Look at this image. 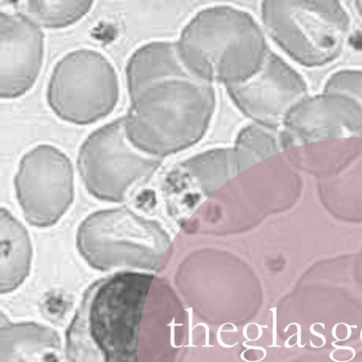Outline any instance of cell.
Wrapping results in <instances>:
<instances>
[{
  "label": "cell",
  "mask_w": 362,
  "mask_h": 362,
  "mask_svg": "<svg viewBox=\"0 0 362 362\" xmlns=\"http://www.w3.org/2000/svg\"><path fill=\"white\" fill-rule=\"evenodd\" d=\"M152 278L123 271L88 286L66 332L69 362H136L139 325Z\"/></svg>",
  "instance_id": "1"
},
{
  "label": "cell",
  "mask_w": 362,
  "mask_h": 362,
  "mask_svg": "<svg viewBox=\"0 0 362 362\" xmlns=\"http://www.w3.org/2000/svg\"><path fill=\"white\" fill-rule=\"evenodd\" d=\"M213 84L192 74L157 83L132 100L123 116L126 136L139 151L161 156L199 141L216 106Z\"/></svg>",
  "instance_id": "2"
},
{
  "label": "cell",
  "mask_w": 362,
  "mask_h": 362,
  "mask_svg": "<svg viewBox=\"0 0 362 362\" xmlns=\"http://www.w3.org/2000/svg\"><path fill=\"white\" fill-rule=\"evenodd\" d=\"M175 42L182 61L192 74L225 87L249 78L269 51L264 31L253 16L225 4L198 11Z\"/></svg>",
  "instance_id": "3"
},
{
  "label": "cell",
  "mask_w": 362,
  "mask_h": 362,
  "mask_svg": "<svg viewBox=\"0 0 362 362\" xmlns=\"http://www.w3.org/2000/svg\"><path fill=\"white\" fill-rule=\"evenodd\" d=\"M264 30L289 57L319 67L341 54L351 28L349 13L337 1H264Z\"/></svg>",
  "instance_id": "4"
},
{
  "label": "cell",
  "mask_w": 362,
  "mask_h": 362,
  "mask_svg": "<svg viewBox=\"0 0 362 362\" xmlns=\"http://www.w3.org/2000/svg\"><path fill=\"white\" fill-rule=\"evenodd\" d=\"M47 104L63 122L78 126L108 116L119 99V82L112 62L103 53L82 47L54 64L46 87Z\"/></svg>",
  "instance_id": "5"
},
{
  "label": "cell",
  "mask_w": 362,
  "mask_h": 362,
  "mask_svg": "<svg viewBox=\"0 0 362 362\" xmlns=\"http://www.w3.org/2000/svg\"><path fill=\"white\" fill-rule=\"evenodd\" d=\"M77 250L92 268L151 269L162 251L158 226L127 206L103 209L89 214L79 225Z\"/></svg>",
  "instance_id": "6"
},
{
  "label": "cell",
  "mask_w": 362,
  "mask_h": 362,
  "mask_svg": "<svg viewBox=\"0 0 362 362\" xmlns=\"http://www.w3.org/2000/svg\"><path fill=\"white\" fill-rule=\"evenodd\" d=\"M76 164L90 194L118 203L131 185L151 172L156 160L131 144L120 117L88 135L78 149Z\"/></svg>",
  "instance_id": "7"
},
{
  "label": "cell",
  "mask_w": 362,
  "mask_h": 362,
  "mask_svg": "<svg viewBox=\"0 0 362 362\" xmlns=\"http://www.w3.org/2000/svg\"><path fill=\"white\" fill-rule=\"evenodd\" d=\"M13 184L23 216L33 226L54 225L74 200L72 163L51 144H38L23 156Z\"/></svg>",
  "instance_id": "8"
},
{
  "label": "cell",
  "mask_w": 362,
  "mask_h": 362,
  "mask_svg": "<svg viewBox=\"0 0 362 362\" xmlns=\"http://www.w3.org/2000/svg\"><path fill=\"white\" fill-rule=\"evenodd\" d=\"M235 107L252 122L279 128L308 96L303 77L270 50L258 70L243 82L225 87Z\"/></svg>",
  "instance_id": "9"
},
{
  "label": "cell",
  "mask_w": 362,
  "mask_h": 362,
  "mask_svg": "<svg viewBox=\"0 0 362 362\" xmlns=\"http://www.w3.org/2000/svg\"><path fill=\"white\" fill-rule=\"evenodd\" d=\"M45 59L42 30L16 12H0V95L14 100L29 92Z\"/></svg>",
  "instance_id": "10"
},
{
  "label": "cell",
  "mask_w": 362,
  "mask_h": 362,
  "mask_svg": "<svg viewBox=\"0 0 362 362\" xmlns=\"http://www.w3.org/2000/svg\"><path fill=\"white\" fill-rule=\"evenodd\" d=\"M282 126L284 142L362 136V108L346 95L322 91L298 104Z\"/></svg>",
  "instance_id": "11"
},
{
  "label": "cell",
  "mask_w": 362,
  "mask_h": 362,
  "mask_svg": "<svg viewBox=\"0 0 362 362\" xmlns=\"http://www.w3.org/2000/svg\"><path fill=\"white\" fill-rule=\"evenodd\" d=\"M186 74H192L182 62L175 41L158 40L146 42L131 54L125 65L129 100L157 83Z\"/></svg>",
  "instance_id": "12"
},
{
  "label": "cell",
  "mask_w": 362,
  "mask_h": 362,
  "mask_svg": "<svg viewBox=\"0 0 362 362\" xmlns=\"http://www.w3.org/2000/svg\"><path fill=\"white\" fill-rule=\"evenodd\" d=\"M1 294H7L20 286L29 274L33 248L25 227L6 209L1 207Z\"/></svg>",
  "instance_id": "13"
},
{
  "label": "cell",
  "mask_w": 362,
  "mask_h": 362,
  "mask_svg": "<svg viewBox=\"0 0 362 362\" xmlns=\"http://www.w3.org/2000/svg\"><path fill=\"white\" fill-rule=\"evenodd\" d=\"M1 362H32L61 351L57 332L37 322L12 323L6 320L0 329Z\"/></svg>",
  "instance_id": "14"
},
{
  "label": "cell",
  "mask_w": 362,
  "mask_h": 362,
  "mask_svg": "<svg viewBox=\"0 0 362 362\" xmlns=\"http://www.w3.org/2000/svg\"><path fill=\"white\" fill-rule=\"evenodd\" d=\"M91 1H14V12L40 29H63L80 21L92 9Z\"/></svg>",
  "instance_id": "15"
},
{
  "label": "cell",
  "mask_w": 362,
  "mask_h": 362,
  "mask_svg": "<svg viewBox=\"0 0 362 362\" xmlns=\"http://www.w3.org/2000/svg\"><path fill=\"white\" fill-rule=\"evenodd\" d=\"M283 142L281 131L278 128L251 122L238 132L234 153L242 157L261 158L276 151Z\"/></svg>",
  "instance_id": "16"
},
{
  "label": "cell",
  "mask_w": 362,
  "mask_h": 362,
  "mask_svg": "<svg viewBox=\"0 0 362 362\" xmlns=\"http://www.w3.org/2000/svg\"><path fill=\"white\" fill-rule=\"evenodd\" d=\"M323 91L346 95L362 108V69H344L333 73L326 81Z\"/></svg>",
  "instance_id": "17"
},
{
  "label": "cell",
  "mask_w": 362,
  "mask_h": 362,
  "mask_svg": "<svg viewBox=\"0 0 362 362\" xmlns=\"http://www.w3.org/2000/svg\"><path fill=\"white\" fill-rule=\"evenodd\" d=\"M315 325H320L323 329H325V324L322 323V322H314L313 324L311 325V326L310 327V331L311 332V334H313V335L317 337H320L322 339L323 342H322V344L319 346V348L320 347H322L325 343H326V338L325 337L320 333V332H315L314 329H313V327Z\"/></svg>",
  "instance_id": "18"
},
{
  "label": "cell",
  "mask_w": 362,
  "mask_h": 362,
  "mask_svg": "<svg viewBox=\"0 0 362 362\" xmlns=\"http://www.w3.org/2000/svg\"><path fill=\"white\" fill-rule=\"evenodd\" d=\"M337 341V340H336L335 341H332V342L331 343V345H332L333 347H334L336 349H349V350H351V351H352V353H353V356H352V357H351L350 359H349V360H348V361H349L352 360V359L355 357V356H356V351H355L354 349V348H352V347H350V346H337V345H336V344H335V343H336Z\"/></svg>",
  "instance_id": "19"
},
{
  "label": "cell",
  "mask_w": 362,
  "mask_h": 362,
  "mask_svg": "<svg viewBox=\"0 0 362 362\" xmlns=\"http://www.w3.org/2000/svg\"><path fill=\"white\" fill-rule=\"evenodd\" d=\"M341 325H344L347 328V336L345 337V339H344L343 340H346L348 339L350 337H351V328H357V325H349L346 323H344V322H342Z\"/></svg>",
  "instance_id": "20"
},
{
  "label": "cell",
  "mask_w": 362,
  "mask_h": 362,
  "mask_svg": "<svg viewBox=\"0 0 362 362\" xmlns=\"http://www.w3.org/2000/svg\"><path fill=\"white\" fill-rule=\"evenodd\" d=\"M355 8L360 16L362 18V1H355Z\"/></svg>",
  "instance_id": "21"
},
{
  "label": "cell",
  "mask_w": 362,
  "mask_h": 362,
  "mask_svg": "<svg viewBox=\"0 0 362 362\" xmlns=\"http://www.w3.org/2000/svg\"><path fill=\"white\" fill-rule=\"evenodd\" d=\"M293 324H295L296 325L298 326V333H297L298 334V339H298V341H297L298 346V347H300V348L304 347L305 346V344H303V345L300 344V325L296 322L293 323Z\"/></svg>",
  "instance_id": "22"
},
{
  "label": "cell",
  "mask_w": 362,
  "mask_h": 362,
  "mask_svg": "<svg viewBox=\"0 0 362 362\" xmlns=\"http://www.w3.org/2000/svg\"><path fill=\"white\" fill-rule=\"evenodd\" d=\"M341 324H342V322H338V323L335 324V325H334V327H333L332 329V337H333L334 339H337V341H341V340H342V339H339L337 337V335H336V327H337L339 325H341Z\"/></svg>",
  "instance_id": "23"
},
{
  "label": "cell",
  "mask_w": 362,
  "mask_h": 362,
  "mask_svg": "<svg viewBox=\"0 0 362 362\" xmlns=\"http://www.w3.org/2000/svg\"><path fill=\"white\" fill-rule=\"evenodd\" d=\"M361 341H362V329L361 331Z\"/></svg>",
  "instance_id": "24"
}]
</instances>
